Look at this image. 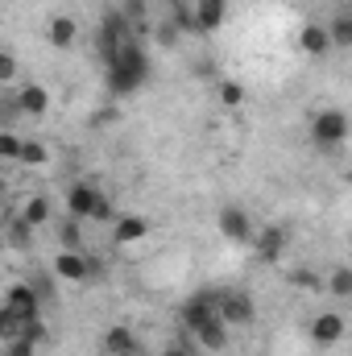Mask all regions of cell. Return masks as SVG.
Segmentation results:
<instances>
[{
  "mask_svg": "<svg viewBox=\"0 0 352 356\" xmlns=\"http://www.w3.org/2000/svg\"><path fill=\"white\" fill-rule=\"evenodd\" d=\"M352 133V120L344 108H319L315 116H311V141L319 145V149H336V145H344Z\"/></svg>",
  "mask_w": 352,
  "mask_h": 356,
  "instance_id": "1",
  "label": "cell"
},
{
  "mask_svg": "<svg viewBox=\"0 0 352 356\" xmlns=\"http://www.w3.org/2000/svg\"><path fill=\"white\" fill-rule=\"evenodd\" d=\"M216 224H220V236H224V241H232V245H253V241H257V228H253L249 211H245V207H237V203L220 207Z\"/></svg>",
  "mask_w": 352,
  "mask_h": 356,
  "instance_id": "2",
  "label": "cell"
},
{
  "mask_svg": "<svg viewBox=\"0 0 352 356\" xmlns=\"http://www.w3.org/2000/svg\"><path fill=\"white\" fill-rule=\"evenodd\" d=\"M178 319H182V332L195 336L199 327H207L211 319H220V294H195V298H186L182 311H178Z\"/></svg>",
  "mask_w": 352,
  "mask_h": 356,
  "instance_id": "3",
  "label": "cell"
},
{
  "mask_svg": "<svg viewBox=\"0 0 352 356\" xmlns=\"http://www.w3.org/2000/svg\"><path fill=\"white\" fill-rule=\"evenodd\" d=\"M4 311H13L17 319H42V294L33 282H13L4 290Z\"/></svg>",
  "mask_w": 352,
  "mask_h": 356,
  "instance_id": "4",
  "label": "cell"
},
{
  "mask_svg": "<svg viewBox=\"0 0 352 356\" xmlns=\"http://www.w3.org/2000/svg\"><path fill=\"white\" fill-rule=\"evenodd\" d=\"M220 319L228 327H249L257 319V302L245 290H228V294H220Z\"/></svg>",
  "mask_w": 352,
  "mask_h": 356,
  "instance_id": "5",
  "label": "cell"
},
{
  "mask_svg": "<svg viewBox=\"0 0 352 356\" xmlns=\"http://www.w3.org/2000/svg\"><path fill=\"white\" fill-rule=\"evenodd\" d=\"M344 332H349V323H344L340 311H319V315L311 319V344H315V348H332V344H340Z\"/></svg>",
  "mask_w": 352,
  "mask_h": 356,
  "instance_id": "6",
  "label": "cell"
},
{
  "mask_svg": "<svg viewBox=\"0 0 352 356\" xmlns=\"http://www.w3.org/2000/svg\"><path fill=\"white\" fill-rule=\"evenodd\" d=\"M95 203H99V186H95V182L79 178V182L67 186V216H71V220H91Z\"/></svg>",
  "mask_w": 352,
  "mask_h": 356,
  "instance_id": "7",
  "label": "cell"
},
{
  "mask_svg": "<svg viewBox=\"0 0 352 356\" xmlns=\"http://www.w3.org/2000/svg\"><path fill=\"white\" fill-rule=\"evenodd\" d=\"M91 261L83 253H75V249H58V257H54V277H63V282H71V286H83L91 282Z\"/></svg>",
  "mask_w": 352,
  "mask_h": 356,
  "instance_id": "8",
  "label": "cell"
},
{
  "mask_svg": "<svg viewBox=\"0 0 352 356\" xmlns=\"http://www.w3.org/2000/svg\"><path fill=\"white\" fill-rule=\"evenodd\" d=\"M13 104H17V112H21V116H33V120H42V116L50 112V91L42 88V83H25V88H17Z\"/></svg>",
  "mask_w": 352,
  "mask_h": 356,
  "instance_id": "9",
  "label": "cell"
},
{
  "mask_svg": "<svg viewBox=\"0 0 352 356\" xmlns=\"http://www.w3.org/2000/svg\"><path fill=\"white\" fill-rule=\"evenodd\" d=\"M145 236H150V220H145V216L125 211V216L112 224V245H120V249H129V245H137V241H145Z\"/></svg>",
  "mask_w": 352,
  "mask_h": 356,
  "instance_id": "10",
  "label": "cell"
},
{
  "mask_svg": "<svg viewBox=\"0 0 352 356\" xmlns=\"http://www.w3.org/2000/svg\"><path fill=\"white\" fill-rule=\"evenodd\" d=\"M191 13H195V29L199 33H216L228 21V0H195Z\"/></svg>",
  "mask_w": 352,
  "mask_h": 356,
  "instance_id": "11",
  "label": "cell"
},
{
  "mask_svg": "<svg viewBox=\"0 0 352 356\" xmlns=\"http://www.w3.org/2000/svg\"><path fill=\"white\" fill-rule=\"evenodd\" d=\"M298 50H303L307 58H323V54L332 50V33H328V25L307 21V25L298 29Z\"/></svg>",
  "mask_w": 352,
  "mask_h": 356,
  "instance_id": "12",
  "label": "cell"
},
{
  "mask_svg": "<svg viewBox=\"0 0 352 356\" xmlns=\"http://www.w3.org/2000/svg\"><path fill=\"white\" fill-rule=\"evenodd\" d=\"M75 38H79L75 17H67V13L50 17V25H46V42H50L54 50H71V46H75Z\"/></svg>",
  "mask_w": 352,
  "mask_h": 356,
  "instance_id": "13",
  "label": "cell"
},
{
  "mask_svg": "<svg viewBox=\"0 0 352 356\" xmlns=\"http://www.w3.org/2000/svg\"><path fill=\"white\" fill-rule=\"evenodd\" d=\"M228 336H232V327H228L224 319H211V323H207V327H199V332H195L191 340H195V344H199L203 353L216 356V353H224V348H228Z\"/></svg>",
  "mask_w": 352,
  "mask_h": 356,
  "instance_id": "14",
  "label": "cell"
},
{
  "mask_svg": "<svg viewBox=\"0 0 352 356\" xmlns=\"http://www.w3.org/2000/svg\"><path fill=\"white\" fill-rule=\"evenodd\" d=\"M99 348H104L108 356H137V336H133V327L116 323V327H108V332H104Z\"/></svg>",
  "mask_w": 352,
  "mask_h": 356,
  "instance_id": "15",
  "label": "cell"
},
{
  "mask_svg": "<svg viewBox=\"0 0 352 356\" xmlns=\"http://www.w3.org/2000/svg\"><path fill=\"white\" fill-rule=\"evenodd\" d=\"M253 249H257V257H265V261L282 257V253H286V228L265 224L262 232H257V241H253Z\"/></svg>",
  "mask_w": 352,
  "mask_h": 356,
  "instance_id": "16",
  "label": "cell"
},
{
  "mask_svg": "<svg viewBox=\"0 0 352 356\" xmlns=\"http://www.w3.org/2000/svg\"><path fill=\"white\" fill-rule=\"evenodd\" d=\"M4 236H8L13 249H29V245H33V224H29L21 211H8V220H4Z\"/></svg>",
  "mask_w": 352,
  "mask_h": 356,
  "instance_id": "17",
  "label": "cell"
},
{
  "mask_svg": "<svg viewBox=\"0 0 352 356\" xmlns=\"http://www.w3.org/2000/svg\"><path fill=\"white\" fill-rule=\"evenodd\" d=\"M21 216H25L33 228H42V224H50L54 207H50V199H46V195H29V199L21 203Z\"/></svg>",
  "mask_w": 352,
  "mask_h": 356,
  "instance_id": "18",
  "label": "cell"
},
{
  "mask_svg": "<svg viewBox=\"0 0 352 356\" xmlns=\"http://www.w3.org/2000/svg\"><path fill=\"white\" fill-rule=\"evenodd\" d=\"M141 83H145L141 75H133V71H125V67H108V91H112V95H133Z\"/></svg>",
  "mask_w": 352,
  "mask_h": 356,
  "instance_id": "19",
  "label": "cell"
},
{
  "mask_svg": "<svg viewBox=\"0 0 352 356\" xmlns=\"http://www.w3.org/2000/svg\"><path fill=\"white\" fill-rule=\"evenodd\" d=\"M332 50H352V13H332Z\"/></svg>",
  "mask_w": 352,
  "mask_h": 356,
  "instance_id": "20",
  "label": "cell"
},
{
  "mask_svg": "<svg viewBox=\"0 0 352 356\" xmlns=\"http://www.w3.org/2000/svg\"><path fill=\"white\" fill-rule=\"evenodd\" d=\"M323 286L332 290V298H352V266H336Z\"/></svg>",
  "mask_w": 352,
  "mask_h": 356,
  "instance_id": "21",
  "label": "cell"
},
{
  "mask_svg": "<svg viewBox=\"0 0 352 356\" xmlns=\"http://www.w3.org/2000/svg\"><path fill=\"white\" fill-rule=\"evenodd\" d=\"M83 220H63L58 224V241H63V249H75V253H83V228H79Z\"/></svg>",
  "mask_w": 352,
  "mask_h": 356,
  "instance_id": "22",
  "label": "cell"
},
{
  "mask_svg": "<svg viewBox=\"0 0 352 356\" xmlns=\"http://www.w3.org/2000/svg\"><path fill=\"white\" fill-rule=\"evenodd\" d=\"M50 162V149L42 141H25L21 145V166H46Z\"/></svg>",
  "mask_w": 352,
  "mask_h": 356,
  "instance_id": "23",
  "label": "cell"
},
{
  "mask_svg": "<svg viewBox=\"0 0 352 356\" xmlns=\"http://www.w3.org/2000/svg\"><path fill=\"white\" fill-rule=\"evenodd\" d=\"M21 145H25V141H21L13 129L0 133V158H4V162H21Z\"/></svg>",
  "mask_w": 352,
  "mask_h": 356,
  "instance_id": "24",
  "label": "cell"
},
{
  "mask_svg": "<svg viewBox=\"0 0 352 356\" xmlns=\"http://www.w3.org/2000/svg\"><path fill=\"white\" fill-rule=\"evenodd\" d=\"M216 95H220V104H224V108H241V104H245V88H241L237 79H224Z\"/></svg>",
  "mask_w": 352,
  "mask_h": 356,
  "instance_id": "25",
  "label": "cell"
},
{
  "mask_svg": "<svg viewBox=\"0 0 352 356\" xmlns=\"http://www.w3.org/2000/svg\"><path fill=\"white\" fill-rule=\"evenodd\" d=\"M91 220H95V224H116V220H120V211H116V203H112V199H108L104 191H99V203H95V211H91Z\"/></svg>",
  "mask_w": 352,
  "mask_h": 356,
  "instance_id": "26",
  "label": "cell"
},
{
  "mask_svg": "<svg viewBox=\"0 0 352 356\" xmlns=\"http://www.w3.org/2000/svg\"><path fill=\"white\" fill-rule=\"evenodd\" d=\"M0 83H4V88L17 83V54H13V50H0Z\"/></svg>",
  "mask_w": 352,
  "mask_h": 356,
  "instance_id": "27",
  "label": "cell"
},
{
  "mask_svg": "<svg viewBox=\"0 0 352 356\" xmlns=\"http://www.w3.org/2000/svg\"><path fill=\"white\" fill-rule=\"evenodd\" d=\"M38 353V344L33 340H25V336H17V340H8L4 344V356H33Z\"/></svg>",
  "mask_w": 352,
  "mask_h": 356,
  "instance_id": "28",
  "label": "cell"
},
{
  "mask_svg": "<svg viewBox=\"0 0 352 356\" xmlns=\"http://www.w3.org/2000/svg\"><path fill=\"white\" fill-rule=\"evenodd\" d=\"M162 356H195V348H191V336H186V340H178V344H166V348H162Z\"/></svg>",
  "mask_w": 352,
  "mask_h": 356,
  "instance_id": "29",
  "label": "cell"
},
{
  "mask_svg": "<svg viewBox=\"0 0 352 356\" xmlns=\"http://www.w3.org/2000/svg\"><path fill=\"white\" fill-rule=\"evenodd\" d=\"M290 277H294V286H315V273L311 269H294Z\"/></svg>",
  "mask_w": 352,
  "mask_h": 356,
  "instance_id": "30",
  "label": "cell"
}]
</instances>
